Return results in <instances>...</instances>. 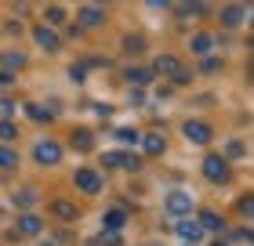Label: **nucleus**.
Returning <instances> with one entry per match:
<instances>
[{
  "mask_svg": "<svg viewBox=\"0 0 254 246\" xmlns=\"http://www.w3.org/2000/svg\"><path fill=\"white\" fill-rule=\"evenodd\" d=\"M244 18H247V7L244 4H233V7L222 11V26H229V29H240V26H244Z\"/></svg>",
  "mask_w": 254,
  "mask_h": 246,
  "instance_id": "f8f14e48",
  "label": "nucleus"
},
{
  "mask_svg": "<svg viewBox=\"0 0 254 246\" xmlns=\"http://www.w3.org/2000/svg\"><path fill=\"white\" fill-rule=\"evenodd\" d=\"M203 178L211 185H229V178H233V167L222 159V156H207L203 159Z\"/></svg>",
  "mask_w": 254,
  "mask_h": 246,
  "instance_id": "f257e3e1",
  "label": "nucleus"
},
{
  "mask_svg": "<svg viewBox=\"0 0 254 246\" xmlns=\"http://www.w3.org/2000/svg\"><path fill=\"white\" fill-rule=\"evenodd\" d=\"M69 76H73V80H84V76H87V65H73V69H69Z\"/></svg>",
  "mask_w": 254,
  "mask_h": 246,
  "instance_id": "f704fd0d",
  "label": "nucleus"
},
{
  "mask_svg": "<svg viewBox=\"0 0 254 246\" xmlns=\"http://www.w3.org/2000/svg\"><path fill=\"white\" fill-rule=\"evenodd\" d=\"M33 159H37L40 167H55V163L62 159V145L51 142V138H40V142L33 145Z\"/></svg>",
  "mask_w": 254,
  "mask_h": 246,
  "instance_id": "7ed1b4c3",
  "label": "nucleus"
},
{
  "mask_svg": "<svg viewBox=\"0 0 254 246\" xmlns=\"http://www.w3.org/2000/svg\"><path fill=\"white\" fill-rule=\"evenodd\" d=\"M196 225H200L203 232H225V217H222V214H214V210H200Z\"/></svg>",
  "mask_w": 254,
  "mask_h": 246,
  "instance_id": "9b49d317",
  "label": "nucleus"
},
{
  "mask_svg": "<svg viewBox=\"0 0 254 246\" xmlns=\"http://www.w3.org/2000/svg\"><path fill=\"white\" fill-rule=\"evenodd\" d=\"M33 40H37L44 51H51V54L59 51V44H62V40H59V33H55L51 26H33Z\"/></svg>",
  "mask_w": 254,
  "mask_h": 246,
  "instance_id": "0eeeda50",
  "label": "nucleus"
},
{
  "mask_svg": "<svg viewBox=\"0 0 254 246\" xmlns=\"http://www.w3.org/2000/svg\"><path fill=\"white\" fill-rule=\"evenodd\" d=\"M182 134H186L192 145H207V142L214 138L211 123H200V120H186V123H182Z\"/></svg>",
  "mask_w": 254,
  "mask_h": 246,
  "instance_id": "20e7f679",
  "label": "nucleus"
},
{
  "mask_svg": "<svg viewBox=\"0 0 254 246\" xmlns=\"http://www.w3.org/2000/svg\"><path fill=\"white\" fill-rule=\"evenodd\" d=\"M40 246H59V243H40Z\"/></svg>",
  "mask_w": 254,
  "mask_h": 246,
  "instance_id": "4c0bfd02",
  "label": "nucleus"
},
{
  "mask_svg": "<svg viewBox=\"0 0 254 246\" xmlns=\"http://www.w3.org/2000/svg\"><path fill=\"white\" fill-rule=\"evenodd\" d=\"M15 80H11V73H0V87H11Z\"/></svg>",
  "mask_w": 254,
  "mask_h": 246,
  "instance_id": "c9c22d12",
  "label": "nucleus"
},
{
  "mask_svg": "<svg viewBox=\"0 0 254 246\" xmlns=\"http://www.w3.org/2000/svg\"><path fill=\"white\" fill-rule=\"evenodd\" d=\"M15 167H18V152L0 145V170H15Z\"/></svg>",
  "mask_w": 254,
  "mask_h": 246,
  "instance_id": "a211bd4d",
  "label": "nucleus"
},
{
  "mask_svg": "<svg viewBox=\"0 0 254 246\" xmlns=\"http://www.w3.org/2000/svg\"><path fill=\"white\" fill-rule=\"evenodd\" d=\"M117 138H120V142H127V145H134V142H138V131H131V127H120Z\"/></svg>",
  "mask_w": 254,
  "mask_h": 246,
  "instance_id": "c756f323",
  "label": "nucleus"
},
{
  "mask_svg": "<svg viewBox=\"0 0 254 246\" xmlns=\"http://www.w3.org/2000/svg\"><path fill=\"white\" fill-rule=\"evenodd\" d=\"M124 225H127V210H124V206L106 210V232H120Z\"/></svg>",
  "mask_w": 254,
  "mask_h": 246,
  "instance_id": "4468645a",
  "label": "nucleus"
},
{
  "mask_svg": "<svg viewBox=\"0 0 254 246\" xmlns=\"http://www.w3.org/2000/svg\"><path fill=\"white\" fill-rule=\"evenodd\" d=\"M186 246H189V243H186Z\"/></svg>",
  "mask_w": 254,
  "mask_h": 246,
  "instance_id": "58836bf2",
  "label": "nucleus"
},
{
  "mask_svg": "<svg viewBox=\"0 0 254 246\" xmlns=\"http://www.w3.org/2000/svg\"><path fill=\"white\" fill-rule=\"evenodd\" d=\"M51 210H55V217H62V221H73L80 210H76V203H69V199H55L51 203Z\"/></svg>",
  "mask_w": 254,
  "mask_h": 246,
  "instance_id": "2eb2a0df",
  "label": "nucleus"
},
{
  "mask_svg": "<svg viewBox=\"0 0 254 246\" xmlns=\"http://www.w3.org/2000/svg\"><path fill=\"white\" fill-rule=\"evenodd\" d=\"M236 210L244 217H251V210H254V203H251V196H240V203H236Z\"/></svg>",
  "mask_w": 254,
  "mask_h": 246,
  "instance_id": "7c9ffc66",
  "label": "nucleus"
},
{
  "mask_svg": "<svg viewBox=\"0 0 254 246\" xmlns=\"http://www.w3.org/2000/svg\"><path fill=\"white\" fill-rule=\"evenodd\" d=\"M102 167H106V170L124 167V152H106V156H102Z\"/></svg>",
  "mask_w": 254,
  "mask_h": 246,
  "instance_id": "a878e982",
  "label": "nucleus"
},
{
  "mask_svg": "<svg viewBox=\"0 0 254 246\" xmlns=\"http://www.w3.org/2000/svg\"><path fill=\"white\" fill-rule=\"evenodd\" d=\"M33 203H37V192H33V189H18L15 192V206L18 210H29Z\"/></svg>",
  "mask_w": 254,
  "mask_h": 246,
  "instance_id": "aec40b11",
  "label": "nucleus"
},
{
  "mask_svg": "<svg viewBox=\"0 0 254 246\" xmlns=\"http://www.w3.org/2000/svg\"><path fill=\"white\" fill-rule=\"evenodd\" d=\"M91 145H95V134H91V131H73V148L87 152Z\"/></svg>",
  "mask_w": 254,
  "mask_h": 246,
  "instance_id": "6ab92c4d",
  "label": "nucleus"
},
{
  "mask_svg": "<svg viewBox=\"0 0 254 246\" xmlns=\"http://www.w3.org/2000/svg\"><path fill=\"white\" fill-rule=\"evenodd\" d=\"M48 22H65V11L51 4V7H48Z\"/></svg>",
  "mask_w": 254,
  "mask_h": 246,
  "instance_id": "473e14b6",
  "label": "nucleus"
},
{
  "mask_svg": "<svg viewBox=\"0 0 254 246\" xmlns=\"http://www.w3.org/2000/svg\"><path fill=\"white\" fill-rule=\"evenodd\" d=\"M80 26H87V29H98V26H106V7H95V4L80 7Z\"/></svg>",
  "mask_w": 254,
  "mask_h": 246,
  "instance_id": "6e6552de",
  "label": "nucleus"
},
{
  "mask_svg": "<svg viewBox=\"0 0 254 246\" xmlns=\"http://www.w3.org/2000/svg\"><path fill=\"white\" fill-rule=\"evenodd\" d=\"M40 232H44V221L37 214H22L15 225V236H40Z\"/></svg>",
  "mask_w": 254,
  "mask_h": 246,
  "instance_id": "9d476101",
  "label": "nucleus"
},
{
  "mask_svg": "<svg viewBox=\"0 0 254 246\" xmlns=\"http://www.w3.org/2000/svg\"><path fill=\"white\" fill-rule=\"evenodd\" d=\"M11 112H15V101H11V98H0V120H7Z\"/></svg>",
  "mask_w": 254,
  "mask_h": 246,
  "instance_id": "2f4dec72",
  "label": "nucleus"
},
{
  "mask_svg": "<svg viewBox=\"0 0 254 246\" xmlns=\"http://www.w3.org/2000/svg\"><path fill=\"white\" fill-rule=\"evenodd\" d=\"M153 73L160 76H175V84H189V69H182L178 58H171V54H160L156 62H153Z\"/></svg>",
  "mask_w": 254,
  "mask_h": 246,
  "instance_id": "f03ea898",
  "label": "nucleus"
},
{
  "mask_svg": "<svg viewBox=\"0 0 254 246\" xmlns=\"http://www.w3.org/2000/svg\"><path fill=\"white\" fill-rule=\"evenodd\" d=\"M244 152H247V145H240V142H233V145L225 148V156H222V159H225V163H229V159H240V156H244Z\"/></svg>",
  "mask_w": 254,
  "mask_h": 246,
  "instance_id": "cd10ccee",
  "label": "nucleus"
},
{
  "mask_svg": "<svg viewBox=\"0 0 254 246\" xmlns=\"http://www.w3.org/2000/svg\"><path fill=\"white\" fill-rule=\"evenodd\" d=\"M153 80V69H127V84H149Z\"/></svg>",
  "mask_w": 254,
  "mask_h": 246,
  "instance_id": "412c9836",
  "label": "nucleus"
},
{
  "mask_svg": "<svg viewBox=\"0 0 254 246\" xmlns=\"http://www.w3.org/2000/svg\"><path fill=\"white\" fill-rule=\"evenodd\" d=\"M211 48H214V37H211V33H196V37H192V51H196V54H211Z\"/></svg>",
  "mask_w": 254,
  "mask_h": 246,
  "instance_id": "dca6fc26",
  "label": "nucleus"
},
{
  "mask_svg": "<svg viewBox=\"0 0 254 246\" xmlns=\"http://www.w3.org/2000/svg\"><path fill=\"white\" fill-rule=\"evenodd\" d=\"M124 51H127V54H142V51H145V37H127V40H124Z\"/></svg>",
  "mask_w": 254,
  "mask_h": 246,
  "instance_id": "5701e85b",
  "label": "nucleus"
},
{
  "mask_svg": "<svg viewBox=\"0 0 254 246\" xmlns=\"http://www.w3.org/2000/svg\"><path fill=\"white\" fill-rule=\"evenodd\" d=\"M124 239H120V232H102V236L91 243V246H120Z\"/></svg>",
  "mask_w": 254,
  "mask_h": 246,
  "instance_id": "b1692460",
  "label": "nucleus"
},
{
  "mask_svg": "<svg viewBox=\"0 0 254 246\" xmlns=\"http://www.w3.org/2000/svg\"><path fill=\"white\" fill-rule=\"evenodd\" d=\"M138 142H142V148L149 152V156H160V152L167 148V142H164V134H138Z\"/></svg>",
  "mask_w": 254,
  "mask_h": 246,
  "instance_id": "ddd939ff",
  "label": "nucleus"
},
{
  "mask_svg": "<svg viewBox=\"0 0 254 246\" xmlns=\"http://www.w3.org/2000/svg\"><path fill=\"white\" fill-rule=\"evenodd\" d=\"M211 246H233V243H225V239H214V243H211Z\"/></svg>",
  "mask_w": 254,
  "mask_h": 246,
  "instance_id": "e433bc0d",
  "label": "nucleus"
},
{
  "mask_svg": "<svg viewBox=\"0 0 254 246\" xmlns=\"http://www.w3.org/2000/svg\"><path fill=\"white\" fill-rule=\"evenodd\" d=\"M76 189L80 192H87V196H98L102 192V174L98 170H76Z\"/></svg>",
  "mask_w": 254,
  "mask_h": 246,
  "instance_id": "423d86ee",
  "label": "nucleus"
},
{
  "mask_svg": "<svg viewBox=\"0 0 254 246\" xmlns=\"http://www.w3.org/2000/svg\"><path fill=\"white\" fill-rule=\"evenodd\" d=\"M26 112H29L33 123H51V120H55V112L44 109V105H26Z\"/></svg>",
  "mask_w": 254,
  "mask_h": 246,
  "instance_id": "f3484780",
  "label": "nucleus"
},
{
  "mask_svg": "<svg viewBox=\"0 0 254 246\" xmlns=\"http://www.w3.org/2000/svg\"><path fill=\"white\" fill-rule=\"evenodd\" d=\"M124 170H131V174H138V170H142V159H138L134 152H124Z\"/></svg>",
  "mask_w": 254,
  "mask_h": 246,
  "instance_id": "bb28decb",
  "label": "nucleus"
},
{
  "mask_svg": "<svg viewBox=\"0 0 254 246\" xmlns=\"http://www.w3.org/2000/svg\"><path fill=\"white\" fill-rule=\"evenodd\" d=\"M218 69H222V58H207L203 62V73H218Z\"/></svg>",
  "mask_w": 254,
  "mask_h": 246,
  "instance_id": "72a5a7b5",
  "label": "nucleus"
},
{
  "mask_svg": "<svg viewBox=\"0 0 254 246\" xmlns=\"http://www.w3.org/2000/svg\"><path fill=\"white\" fill-rule=\"evenodd\" d=\"M175 11H178V15H203L207 7H203V4H178Z\"/></svg>",
  "mask_w": 254,
  "mask_h": 246,
  "instance_id": "c85d7f7f",
  "label": "nucleus"
},
{
  "mask_svg": "<svg viewBox=\"0 0 254 246\" xmlns=\"http://www.w3.org/2000/svg\"><path fill=\"white\" fill-rule=\"evenodd\" d=\"M4 65L11 69V73H15V69L26 65V54H22V51H7V54H4Z\"/></svg>",
  "mask_w": 254,
  "mask_h": 246,
  "instance_id": "4be33fe9",
  "label": "nucleus"
},
{
  "mask_svg": "<svg viewBox=\"0 0 254 246\" xmlns=\"http://www.w3.org/2000/svg\"><path fill=\"white\" fill-rule=\"evenodd\" d=\"M167 214L178 217V221L189 217V214H192V196H189V192H171V196H167Z\"/></svg>",
  "mask_w": 254,
  "mask_h": 246,
  "instance_id": "39448f33",
  "label": "nucleus"
},
{
  "mask_svg": "<svg viewBox=\"0 0 254 246\" xmlns=\"http://www.w3.org/2000/svg\"><path fill=\"white\" fill-rule=\"evenodd\" d=\"M15 138H18V127L11 120H0V142H15Z\"/></svg>",
  "mask_w": 254,
  "mask_h": 246,
  "instance_id": "393cba45",
  "label": "nucleus"
},
{
  "mask_svg": "<svg viewBox=\"0 0 254 246\" xmlns=\"http://www.w3.org/2000/svg\"><path fill=\"white\" fill-rule=\"evenodd\" d=\"M175 232H178V236H182V239H186L189 246H196V243H200V239H203V228H200V225H196V221H189V217H182V221H178V225H175Z\"/></svg>",
  "mask_w": 254,
  "mask_h": 246,
  "instance_id": "1a4fd4ad",
  "label": "nucleus"
}]
</instances>
